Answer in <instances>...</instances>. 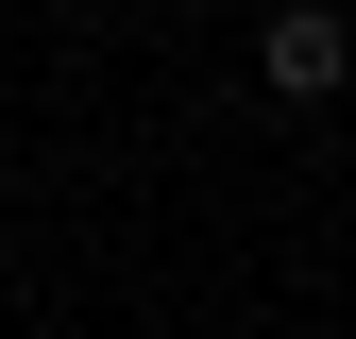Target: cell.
Here are the masks:
<instances>
[{"instance_id":"1","label":"cell","mask_w":356,"mask_h":339,"mask_svg":"<svg viewBox=\"0 0 356 339\" xmlns=\"http://www.w3.org/2000/svg\"><path fill=\"white\" fill-rule=\"evenodd\" d=\"M254 68H272L289 102H323V85H339V17H323V0H289V17H272V51H254Z\"/></svg>"}]
</instances>
